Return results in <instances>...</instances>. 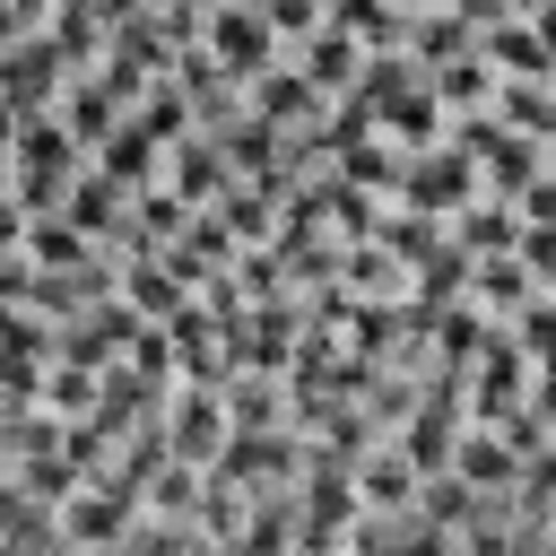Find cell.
<instances>
[{"label":"cell","instance_id":"cell-1","mask_svg":"<svg viewBox=\"0 0 556 556\" xmlns=\"http://www.w3.org/2000/svg\"><path fill=\"white\" fill-rule=\"evenodd\" d=\"M208 52H217V70H269V9L252 0V9H208Z\"/></svg>","mask_w":556,"mask_h":556},{"label":"cell","instance_id":"cell-2","mask_svg":"<svg viewBox=\"0 0 556 556\" xmlns=\"http://www.w3.org/2000/svg\"><path fill=\"white\" fill-rule=\"evenodd\" d=\"M165 443H174V460H191V469H200V452H217V443H226V400H217V391H191V400L174 408Z\"/></svg>","mask_w":556,"mask_h":556},{"label":"cell","instance_id":"cell-3","mask_svg":"<svg viewBox=\"0 0 556 556\" xmlns=\"http://www.w3.org/2000/svg\"><path fill=\"white\" fill-rule=\"evenodd\" d=\"M408 191H417V208H443V200H460L469 191V156H426V165H408Z\"/></svg>","mask_w":556,"mask_h":556},{"label":"cell","instance_id":"cell-4","mask_svg":"<svg viewBox=\"0 0 556 556\" xmlns=\"http://www.w3.org/2000/svg\"><path fill=\"white\" fill-rule=\"evenodd\" d=\"M304 61H313V70H304L313 87H356V35L339 43V26H330V35H313V52H304Z\"/></svg>","mask_w":556,"mask_h":556},{"label":"cell","instance_id":"cell-5","mask_svg":"<svg viewBox=\"0 0 556 556\" xmlns=\"http://www.w3.org/2000/svg\"><path fill=\"white\" fill-rule=\"evenodd\" d=\"M478 304H495V313H521V304H530V269H521V261H495V269H478Z\"/></svg>","mask_w":556,"mask_h":556},{"label":"cell","instance_id":"cell-6","mask_svg":"<svg viewBox=\"0 0 556 556\" xmlns=\"http://www.w3.org/2000/svg\"><path fill=\"white\" fill-rule=\"evenodd\" d=\"M469 243H513V217H469Z\"/></svg>","mask_w":556,"mask_h":556},{"label":"cell","instance_id":"cell-7","mask_svg":"<svg viewBox=\"0 0 556 556\" xmlns=\"http://www.w3.org/2000/svg\"><path fill=\"white\" fill-rule=\"evenodd\" d=\"M530 9H539V17H530V26H539V43L556 52V0H530Z\"/></svg>","mask_w":556,"mask_h":556}]
</instances>
